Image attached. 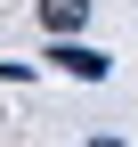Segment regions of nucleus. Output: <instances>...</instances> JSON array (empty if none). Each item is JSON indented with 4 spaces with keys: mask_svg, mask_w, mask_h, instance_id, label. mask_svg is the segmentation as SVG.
<instances>
[{
    "mask_svg": "<svg viewBox=\"0 0 138 147\" xmlns=\"http://www.w3.org/2000/svg\"><path fill=\"white\" fill-rule=\"evenodd\" d=\"M49 65L73 74V82H106V57H98L90 41H49Z\"/></svg>",
    "mask_w": 138,
    "mask_h": 147,
    "instance_id": "nucleus-1",
    "label": "nucleus"
},
{
    "mask_svg": "<svg viewBox=\"0 0 138 147\" xmlns=\"http://www.w3.org/2000/svg\"><path fill=\"white\" fill-rule=\"evenodd\" d=\"M41 25L57 33V41H73V33L90 25V0H41Z\"/></svg>",
    "mask_w": 138,
    "mask_h": 147,
    "instance_id": "nucleus-2",
    "label": "nucleus"
},
{
    "mask_svg": "<svg viewBox=\"0 0 138 147\" xmlns=\"http://www.w3.org/2000/svg\"><path fill=\"white\" fill-rule=\"evenodd\" d=\"M81 147H122V139H81Z\"/></svg>",
    "mask_w": 138,
    "mask_h": 147,
    "instance_id": "nucleus-3",
    "label": "nucleus"
}]
</instances>
